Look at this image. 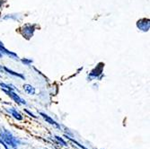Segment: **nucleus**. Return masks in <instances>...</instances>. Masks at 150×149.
Returning <instances> with one entry per match:
<instances>
[{"label": "nucleus", "mask_w": 150, "mask_h": 149, "mask_svg": "<svg viewBox=\"0 0 150 149\" xmlns=\"http://www.w3.org/2000/svg\"><path fill=\"white\" fill-rule=\"evenodd\" d=\"M0 138L10 147V149H18L22 145L21 139L15 136L13 132L6 129L0 131Z\"/></svg>", "instance_id": "nucleus-1"}, {"label": "nucleus", "mask_w": 150, "mask_h": 149, "mask_svg": "<svg viewBox=\"0 0 150 149\" xmlns=\"http://www.w3.org/2000/svg\"><path fill=\"white\" fill-rule=\"evenodd\" d=\"M3 91L18 105H25V106L27 105V102H25V100H23L21 96H19V94H17L15 91H12V90H3Z\"/></svg>", "instance_id": "nucleus-2"}, {"label": "nucleus", "mask_w": 150, "mask_h": 149, "mask_svg": "<svg viewBox=\"0 0 150 149\" xmlns=\"http://www.w3.org/2000/svg\"><path fill=\"white\" fill-rule=\"evenodd\" d=\"M137 27L142 32H148L150 27V21L148 18H142L137 22Z\"/></svg>", "instance_id": "nucleus-3"}, {"label": "nucleus", "mask_w": 150, "mask_h": 149, "mask_svg": "<svg viewBox=\"0 0 150 149\" xmlns=\"http://www.w3.org/2000/svg\"><path fill=\"white\" fill-rule=\"evenodd\" d=\"M39 114L42 116V118H43V119L46 121L47 123H49L50 125H51V126H53V127H55V128H57V129H61V126L57 122L56 120H54L50 116H49L48 114H46V113H44V112H39Z\"/></svg>", "instance_id": "nucleus-4"}, {"label": "nucleus", "mask_w": 150, "mask_h": 149, "mask_svg": "<svg viewBox=\"0 0 150 149\" xmlns=\"http://www.w3.org/2000/svg\"><path fill=\"white\" fill-rule=\"evenodd\" d=\"M34 30H35L34 25H32V24H27V25L23 26V36H24V37H26L27 39H30V38L33 35Z\"/></svg>", "instance_id": "nucleus-5"}, {"label": "nucleus", "mask_w": 150, "mask_h": 149, "mask_svg": "<svg viewBox=\"0 0 150 149\" xmlns=\"http://www.w3.org/2000/svg\"><path fill=\"white\" fill-rule=\"evenodd\" d=\"M6 111L13 118H15V119H17V120H23V115L16 109V108H13V107L6 108Z\"/></svg>", "instance_id": "nucleus-6"}, {"label": "nucleus", "mask_w": 150, "mask_h": 149, "mask_svg": "<svg viewBox=\"0 0 150 149\" xmlns=\"http://www.w3.org/2000/svg\"><path fill=\"white\" fill-rule=\"evenodd\" d=\"M101 66L100 67H96V68H94L91 73H90V75H89V76H88V78H90V80H92V79H95V78H100V75H102V72H103V64H102L101 63V65H100Z\"/></svg>", "instance_id": "nucleus-7"}, {"label": "nucleus", "mask_w": 150, "mask_h": 149, "mask_svg": "<svg viewBox=\"0 0 150 149\" xmlns=\"http://www.w3.org/2000/svg\"><path fill=\"white\" fill-rule=\"evenodd\" d=\"M0 52H1L2 54H5V55L13 57V58H15V59H18V56L16 55V53H13V52H11V51H9L7 49H6L1 42H0Z\"/></svg>", "instance_id": "nucleus-8"}, {"label": "nucleus", "mask_w": 150, "mask_h": 149, "mask_svg": "<svg viewBox=\"0 0 150 149\" xmlns=\"http://www.w3.org/2000/svg\"><path fill=\"white\" fill-rule=\"evenodd\" d=\"M2 68L6 71V72H7L9 75H12V76H16V77H20L21 79H23V80H24L25 79V76H23V75H22V74H19V73H16V72H15V71H13V70H11V69H9V68H7L6 66H3Z\"/></svg>", "instance_id": "nucleus-9"}, {"label": "nucleus", "mask_w": 150, "mask_h": 149, "mask_svg": "<svg viewBox=\"0 0 150 149\" xmlns=\"http://www.w3.org/2000/svg\"><path fill=\"white\" fill-rule=\"evenodd\" d=\"M23 90L25 91V93H27L28 94H31V95L35 94V88L31 85H28V84L24 85H23Z\"/></svg>", "instance_id": "nucleus-10"}, {"label": "nucleus", "mask_w": 150, "mask_h": 149, "mask_svg": "<svg viewBox=\"0 0 150 149\" xmlns=\"http://www.w3.org/2000/svg\"><path fill=\"white\" fill-rule=\"evenodd\" d=\"M55 139L58 141L59 144H60L61 145L63 146H67V143L61 138V137H59V136H55Z\"/></svg>", "instance_id": "nucleus-11"}, {"label": "nucleus", "mask_w": 150, "mask_h": 149, "mask_svg": "<svg viewBox=\"0 0 150 149\" xmlns=\"http://www.w3.org/2000/svg\"><path fill=\"white\" fill-rule=\"evenodd\" d=\"M67 138H69V140H70V141H72V142H74V143H76V145H78V146H79V147H81V148H82V149H87V148H86V147H85V146H84V145H81V144H79V143H78V142H76V140H74V139H73V138H69V137H67Z\"/></svg>", "instance_id": "nucleus-12"}, {"label": "nucleus", "mask_w": 150, "mask_h": 149, "mask_svg": "<svg viewBox=\"0 0 150 149\" xmlns=\"http://www.w3.org/2000/svg\"><path fill=\"white\" fill-rule=\"evenodd\" d=\"M22 62H23V64L27 65V66H29L30 64H32V63H33V60H32V59H22Z\"/></svg>", "instance_id": "nucleus-13"}, {"label": "nucleus", "mask_w": 150, "mask_h": 149, "mask_svg": "<svg viewBox=\"0 0 150 149\" xmlns=\"http://www.w3.org/2000/svg\"><path fill=\"white\" fill-rule=\"evenodd\" d=\"M24 112H25L26 113H28V114H29V115H30L31 117H33V118H34V119H37V118H38V117H37V116H35V115H34L33 113H32L31 112H29L28 110H26V109H24Z\"/></svg>", "instance_id": "nucleus-14"}, {"label": "nucleus", "mask_w": 150, "mask_h": 149, "mask_svg": "<svg viewBox=\"0 0 150 149\" xmlns=\"http://www.w3.org/2000/svg\"><path fill=\"white\" fill-rule=\"evenodd\" d=\"M2 57V53L1 52H0V58H1Z\"/></svg>", "instance_id": "nucleus-15"}, {"label": "nucleus", "mask_w": 150, "mask_h": 149, "mask_svg": "<svg viewBox=\"0 0 150 149\" xmlns=\"http://www.w3.org/2000/svg\"><path fill=\"white\" fill-rule=\"evenodd\" d=\"M0 149H2V148H1V145H0Z\"/></svg>", "instance_id": "nucleus-16"}]
</instances>
